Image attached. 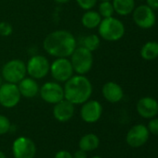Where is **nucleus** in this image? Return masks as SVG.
<instances>
[{"label": "nucleus", "instance_id": "4", "mask_svg": "<svg viewBox=\"0 0 158 158\" xmlns=\"http://www.w3.org/2000/svg\"><path fill=\"white\" fill-rule=\"evenodd\" d=\"M74 71L78 75H86L93 67V54L83 46H77L70 56Z\"/></svg>", "mask_w": 158, "mask_h": 158}, {"label": "nucleus", "instance_id": "9", "mask_svg": "<svg viewBox=\"0 0 158 158\" xmlns=\"http://www.w3.org/2000/svg\"><path fill=\"white\" fill-rule=\"evenodd\" d=\"M20 98L21 95L17 84L5 82L0 86V105L3 107H15L20 103Z\"/></svg>", "mask_w": 158, "mask_h": 158}, {"label": "nucleus", "instance_id": "7", "mask_svg": "<svg viewBox=\"0 0 158 158\" xmlns=\"http://www.w3.org/2000/svg\"><path fill=\"white\" fill-rule=\"evenodd\" d=\"M50 69V62L43 55L32 56L26 63V71L29 77L34 80L44 79Z\"/></svg>", "mask_w": 158, "mask_h": 158}, {"label": "nucleus", "instance_id": "24", "mask_svg": "<svg viewBox=\"0 0 158 158\" xmlns=\"http://www.w3.org/2000/svg\"><path fill=\"white\" fill-rule=\"evenodd\" d=\"M13 32V27L10 23L7 21L0 22V35L2 37H8Z\"/></svg>", "mask_w": 158, "mask_h": 158}, {"label": "nucleus", "instance_id": "30", "mask_svg": "<svg viewBox=\"0 0 158 158\" xmlns=\"http://www.w3.org/2000/svg\"><path fill=\"white\" fill-rule=\"evenodd\" d=\"M73 158H88V155H87V152L79 149L73 155Z\"/></svg>", "mask_w": 158, "mask_h": 158}, {"label": "nucleus", "instance_id": "35", "mask_svg": "<svg viewBox=\"0 0 158 158\" xmlns=\"http://www.w3.org/2000/svg\"><path fill=\"white\" fill-rule=\"evenodd\" d=\"M101 1H112V0H101Z\"/></svg>", "mask_w": 158, "mask_h": 158}, {"label": "nucleus", "instance_id": "25", "mask_svg": "<svg viewBox=\"0 0 158 158\" xmlns=\"http://www.w3.org/2000/svg\"><path fill=\"white\" fill-rule=\"evenodd\" d=\"M10 121L9 119L3 115H0V135L7 133L10 130Z\"/></svg>", "mask_w": 158, "mask_h": 158}, {"label": "nucleus", "instance_id": "31", "mask_svg": "<svg viewBox=\"0 0 158 158\" xmlns=\"http://www.w3.org/2000/svg\"><path fill=\"white\" fill-rule=\"evenodd\" d=\"M54 1L58 4H66V3L70 2L71 0H54Z\"/></svg>", "mask_w": 158, "mask_h": 158}, {"label": "nucleus", "instance_id": "13", "mask_svg": "<svg viewBox=\"0 0 158 158\" xmlns=\"http://www.w3.org/2000/svg\"><path fill=\"white\" fill-rule=\"evenodd\" d=\"M102 115V106L96 100H88L82 105L80 117L86 123L97 122Z\"/></svg>", "mask_w": 158, "mask_h": 158}, {"label": "nucleus", "instance_id": "23", "mask_svg": "<svg viewBox=\"0 0 158 158\" xmlns=\"http://www.w3.org/2000/svg\"><path fill=\"white\" fill-rule=\"evenodd\" d=\"M98 12L102 19L114 17L115 9H114L112 1H101L99 7H98Z\"/></svg>", "mask_w": 158, "mask_h": 158}, {"label": "nucleus", "instance_id": "11", "mask_svg": "<svg viewBox=\"0 0 158 158\" xmlns=\"http://www.w3.org/2000/svg\"><path fill=\"white\" fill-rule=\"evenodd\" d=\"M12 154L14 158H34L36 146L31 139L20 136L13 142Z\"/></svg>", "mask_w": 158, "mask_h": 158}, {"label": "nucleus", "instance_id": "28", "mask_svg": "<svg viewBox=\"0 0 158 158\" xmlns=\"http://www.w3.org/2000/svg\"><path fill=\"white\" fill-rule=\"evenodd\" d=\"M54 158H73V155L71 153H69L68 151L61 150V151L57 152Z\"/></svg>", "mask_w": 158, "mask_h": 158}, {"label": "nucleus", "instance_id": "17", "mask_svg": "<svg viewBox=\"0 0 158 158\" xmlns=\"http://www.w3.org/2000/svg\"><path fill=\"white\" fill-rule=\"evenodd\" d=\"M17 85H18V88H19L21 97L34 98L37 94H39L40 87L38 85V82L36 81V80H34L31 77H28V78L25 77Z\"/></svg>", "mask_w": 158, "mask_h": 158}, {"label": "nucleus", "instance_id": "20", "mask_svg": "<svg viewBox=\"0 0 158 158\" xmlns=\"http://www.w3.org/2000/svg\"><path fill=\"white\" fill-rule=\"evenodd\" d=\"M100 145V139L94 133H88L84 135L79 141V149L85 152H91L96 150Z\"/></svg>", "mask_w": 158, "mask_h": 158}, {"label": "nucleus", "instance_id": "12", "mask_svg": "<svg viewBox=\"0 0 158 158\" xmlns=\"http://www.w3.org/2000/svg\"><path fill=\"white\" fill-rule=\"evenodd\" d=\"M149 130L145 125L142 124H138L133 126L128 132L126 141L127 143L133 147V148H139L143 146L148 139H149Z\"/></svg>", "mask_w": 158, "mask_h": 158}, {"label": "nucleus", "instance_id": "2", "mask_svg": "<svg viewBox=\"0 0 158 158\" xmlns=\"http://www.w3.org/2000/svg\"><path fill=\"white\" fill-rule=\"evenodd\" d=\"M64 99L74 105H83L90 99L93 92V87L85 75H74L63 86Z\"/></svg>", "mask_w": 158, "mask_h": 158}, {"label": "nucleus", "instance_id": "29", "mask_svg": "<svg viewBox=\"0 0 158 158\" xmlns=\"http://www.w3.org/2000/svg\"><path fill=\"white\" fill-rule=\"evenodd\" d=\"M146 5L151 7L154 11L158 10V0H146Z\"/></svg>", "mask_w": 158, "mask_h": 158}, {"label": "nucleus", "instance_id": "18", "mask_svg": "<svg viewBox=\"0 0 158 158\" xmlns=\"http://www.w3.org/2000/svg\"><path fill=\"white\" fill-rule=\"evenodd\" d=\"M102 19V18L101 17L98 11L89 9V10H85V13L81 18V23L85 28L88 30H93L99 27Z\"/></svg>", "mask_w": 158, "mask_h": 158}, {"label": "nucleus", "instance_id": "19", "mask_svg": "<svg viewBox=\"0 0 158 158\" xmlns=\"http://www.w3.org/2000/svg\"><path fill=\"white\" fill-rule=\"evenodd\" d=\"M115 12L120 16L131 14L135 8V0H112Z\"/></svg>", "mask_w": 158, "mask_h": 158}, {"label": "nucleus", "instance_id": "3", "mask_svg": "<svg viewBox=\"0 0 158 158\" xmlns=\"http://www.w3.org/2000/svg\"><path fill=\"white\" fill-rule=\"evenodd\" d=\"M125 31L126 29L124 23L115 17L102 19L98 27L100 38L108 42L119 41L124 37Z\"/></svg>", "mask_w": 158, "mask_h": 158}, {"label": "nucleus", "instance_id": "16", "mask_svg": "<svg viewBox=\"0 0 158 158\" xmlns=\"http://www.w3.org/2000/svg\"><path fill=\"white\" fill-rule=\"evenodd\" d=\"M102 93L104 99L113 104L120 102L124 97V91L122 87L115 81L106 82L102 86Z\"/></svg>", "mask_w": 158, "mask_h": 158}, {"label": "nucleus", "instance_id": "10", "mask_svg": "<svg viewBox=\"0 0 158 158\" xmlns=\"http://www.w3.org/2000/svg\"><path fill=\"white\" fill-rule=\"evenodd\" d=\"M133 20L142 29H150L156 24L155 11L147 5H141L133 10Z\"/></svg>", "mask_w": 158, "mask_h": 158}, {"label": "nucleus", "instance_id": "22", "mask_svg": "<svg viewBox=\"0 0 158 158\" xmlns=\"http://www.w3.org/2000/svg\"><path fill=\"white\" fill-rule=\"evenodd\" d=\"M100 44H101L100 36L92 33V34H88L83 38L81 46L85 47L86 49H88V51L93 53L100 47Z\"/></svg>", "mask_w": 158, "mask_h": 158}, {"label": "nucleus", "instance_id": "6", "mask_svg": "<svg viewBox=\"0 0 158 158\" xmlns=\"http://www.w3.org/2000/svg\"><path fill=\"white\" fill-rule=\"evenodd\" d=\"M49 73L57 82H66L74 75V71L69 57L55 58L50 63Z\"/></svg>", "mask_w": 158, "mask_h": 158}, {"label": "nucleus", "instance_id": "27", "mask_svg": "<svg viewBox=\"0 0 158 158\" xmlns=\"http://www.w3.org/2000/svg\"><path fill=\"white\" fill-rule=\"evenodd\" d=\"M148 130L149 132L154 134V135H158V118H151V120L148 123Z\"/></svg>", "mask_w": 158, "mask_h": 158}, {"label": "nucleus", "instance_id": "21", "mask_svg": "<svg viewBox=\"0 0 158 158\" xmlns=\"http://www.w3.org/2000/svg\"><path fill=\"white\" fill-rule=\"evenodd\" d=\"M141 56L147 61L155 60L158 57V43L157 42H147L143 44L141 50Z\"/></svg>", "mask_w": 158, "mask_h": 158}, {"label": "nucleus", "instance_id": "26", "mask_svg": "<svg viewBox=\"0 0 158 158\" xmlns=\"http://www.w3.org/2000/svg\"><path fill=\"white\" fill-rule=\"evenodd\" d=\"M79 7L84 10L93 9V7L97 5L98 0H75Z\"/></svg>", "mask_w": 158, "mask_h": 158}, {"label": "nucleus", "instance_id": "34", "mask_svg": "<svg viewBox=\"0 0 158 158\" xmlns=\"http://www.w3.org/2000/svg\"><path fill=\"white\" fill-rule=\"evenodd\" d=\"M91 158H102L101 156H93V157H91Z\"/></svg>", "mask_w": 158, "mask_h": 158}, {"label": "nucleus", "instance_id": "33", "mask_svg": "<svg viewBox=\"0 0 158 158\" xmlns=\"http://www.w3.org/2000/svg\"><path fill=\"white\" fill-rule=\"evenodd\" d=\"M3 84V79H2V77H1V75H0V86Z\"/></svg>", "mask_w": 158, "mask_h": 158}, {"label": "nucleus", "instance_id": "14", "mask_svg": "<svg viewBox=\"0 0 158 158\" xmlns=\"http://www.w3.org/2000/svg\"><path fill=\"white\" fill-rule=\"evenodd\" d=\"M137 112L143 118H154L158 114V102L153 97H142L137 103Z\"/></svg>", "mask_w": 158, "mask_h": 158}, {"label": "nucleus", "instance_id": "8", "mask_svg": "<svg viewBox=\"0 0 158 158\" xmlns=\"http://www.w3.org/2000/svg\"><path fill=\"white\" fill-rule=\"evenodd\" d=\"M39 95L47 104L55 105L64 99L63 87L57 81H47L39 90Z\"/></svg>", "mask_w": 158, "mask_h": 158}, {"label": "nucleus", "instance_id": "1", "mask_svg": "<svg viewBox=\"0 0 158 158\" xmlns=\"http://www.w3.org/2000/svg\"><path fill=\"white\" fill-rule=\"evenodd\" d=\"M77 47L74 35L67 30H56L48 33L43 41V48L49 56L59 57H70Z\"/></svg>", "mask_w": 158, "mask_h": 158}, {"label": "nucleus", "instance_id": "5", "mask_svg": "<svg viewBox=\"0 0 158 158\" xmlns=\"http://www.w3.org/2000/svg\"><path fill=\"white\" fill-rule=\"evenodd\" d=\"M27 75L26 63L19 58H13L6 62L1 69L3 81L9 83L18 84Z\"/></svg>", "mask_w": 158, "mask_h": 158}, {"label": "nucleus", "instance_id": "32", "mask_svg": "<svg viewBox=\"0 0 158 158\" xmlns=\"http://www.w3.org/2000/svg\"><path fill=\"white\" fill-rule=\"evenodd\" d=\"M0 158H6V156H5V154L2 152V151H0Z\"/></svg>", "mask_w": 158, "mask_h": 158}, {"label": "nucleus", "instance_id": "15", "mask_svg": "<svg viewBox=\"0 0 158 158\" xmlns=\"http://www.w3.org/2000/svg\"><path fill=\"white\" fill-rule=\"evenodd\" d=\"M74 115V105L66 99L54 105L53 116L59 122H67Z\"/></svg>", "mask_w": 158, "mask_h": 158}]
</instances>
